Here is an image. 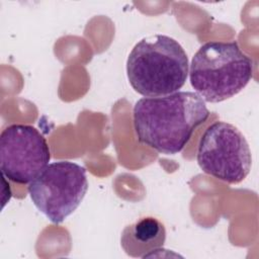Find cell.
Returning a JSON list of instances; mask_svg holds the SVG:
<instances>
[{
  "label": "cell",
  "instance_id": "1",
  "mask_svg": "<svg viewBox=\"0 0 259 259\" xmlns=\"http://www.w3.org/2000/svg\"><path fill=\"white\" fill-rule=\"evenodd\" d=\"M208 116L205 102L192 91L144 97L136 102L133 110L139 143L164 155L181 152Z\"/></svg>",
  "mask_w": 259,
  "mask_h": 259
},
{
  "label": "cell",
  "instance_id": "2",
  "mask_svg": "<svg viewBox=\"0 0 259 259\" xmlns=\"http://www.w3.org/2000/svg\"><path fill=\"white\" fill-rule=\"evenodd\" d=\"M188 57L173 37L153 34L143 37L126 60V76L133 89L145 97L177 92L186 82Z\"/></svg>",
  "mask_w": 259,
  "mask_h": 259
},
{
  "label": "cell",
  "instance_id": "3",
  "mask_svg": "<svg viewBox=\"0 0 259 259\" xmlns=\"http://www.w3.org/2000/svg\"><path fill=\"white\" fill-rule=\"evenodd\" d=\"M188 73L195 93L204 102L218 103L247 86L253 77V62L236 40H211L194 54Z\"/></svg>",
  "mask_w": 259,
  "mask_h": 259
},
{
  "label": "cell",
  "instance_id": "4",
  "mask_svg": "<svg viewBox=\"0 0 259 259\" xmlns=\"http://www.w3.org/2000/svg\"><path fill=\"white\" fill-rule=\"evenodd\" d=\"M88 190L86 169L72 161L49 164L27 187L34 206L53 224L63 223Z\"/></svg>",
  "mask_w": 259,
  "mask_h": 259
},
{
  "label": "cell",
  "instance_id": "5",
  "mask_svg": "<svg viewBox=\"0 0 259 259\" xmlns=\"http://www.w3.org/2000/svg\"><path fill=\"white\" fill-rule=\"evenodd\" d=\"M196 161L206 174L229 184L242 182L252 166L249 144L241 131L232 123H211L199 140Z\"/></svg>",
  "mask_w": 259,
  "mask_h": 259
},
{
  "label": "cell",
  "instance_id": "6",
  "mask_svg": "<svg viewBox=\"0 0 259 259\" xmlns=\"http://www.w3.org/2000/svg\"><path fill=\"white\" fill-rule=\"evenodd\" d=\"M51 152L46 138L29 124L14 123L0 135V169L7 179L30 183L48 165Z\"/></svg>",
  "mask_w": 259,
  "mask_h": 259
},
{
  "label": "cell",
  "instance_id": "7",
  "mask_svg": "<svg viewBox=\"0 0 259 259\" xmlns=\"http://www.w3.org/2000/svg\"><path fill=\"white\" fill-rule=\"evenodd\" d=\"M166 229L163 223L154 217H144L127 225L120 236V245L131 257L151 256L164 246Z\"/></svg>",
  "mask_w": 259,
  "mask_h": 259
}]
</instances>
